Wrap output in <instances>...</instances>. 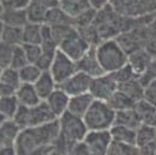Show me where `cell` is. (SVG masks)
<instances>
[{"label": "cell", "instance_id": "cell-1", "mask_svg": "<svg viewBox=\"0 0 156 155\" xmlns=\"http://www.w3.org/2000/svg\"><path fill=\"white\" fill-rule=\"evenodd\" d=\"M60 137V121L58 118L39 127H29L22 129L17 141L16 149L18 155H30L37 148L47 144H55Z\"/></svg>", "mask_w": 156, "mask_h": 155}, {"label": "cell", "instance_id": "cell-2", "mask_svg": "<svg viewBox=\"0 0 156 155\" xmlns=\"http://www.w3.org/2000/svg\"><path fill=\"white\" fill-rule=\"evenodd\" d=\"M97 55L105 73H113L128 63L129 56L115 38L105 39L97 47Z\"/></svg>", "mask_w": 156, "mask_h": 155}, {"label": "cell", "instance_id": "cell-3", "mask_svg": "<svg viewBox=\"0 0 156 155\" xmlns=\"http://www.w3.org/2000/svg\"><path fill=\"white\" fill-rule=\"evenodd\" d=\"M60 121V140L72 149L76 143L82 142L88 134V128L83 117L75 116L70 112H65L58 118Z\"/></svg>", "mask_w": 156, "mask_h": 155}, {"label": "cell", "instance_id": "cell-4", "mask_svg": "<svg viewBox=\"0 0 156 155\" xmlns=\"http://www.w3.org/2000/svg\"><path fill=\"white\" fill-rule=\"evenodd\" d=\"M116 111L104 100L94 99L87 114L83 116L88 130H110L115 124Z\"/></svg>", "mask_w": 156, "mask_h": 155}, {"label": "cell", "instance_id": "cell-5", "mask_svg": "<svg viewBox=\"0 0 156 155\" xmlns=\"http://www.w3.org/2000/svg\"><path fill=\"white\" fill-rule=\"evenodd\" d=\"M76 72H78L76 62L62 50L57 49L51 68H50V73L52 74L55 81L57 82V85L62 84L67 79L74 75Z\"/></svg>", "mask_w": 156, "mask_h": 155}, {"label": "cell", "instance_id": "cell-6", "mask_svg": "<svg viewBox=\"0 0 156 155\" xmlns=\"http://www.w3.org/2000/svg\"><path fill=\"white\" fill-rule=\"evenodd\" d=\"M118 90V82L112 73H105L100 77L92 79L90 93L94 99L107 102L112 94Z\"/></svg>", "mask_w": 156, "mask_h": 155}, {"label": "cell", "instance_id": "cell-7", "mask_svg": "<svg viewBox=\"0 0 156 155\" xmlns=\"http://www.w3.org/2000/svg\"><path fill=\"white\" fill-rule=\"evenodd\" d=\"M91 45L82 38V36L79 34L78 29L74 27L73 31L65 38V41L60 44L58 49L67 54L70 59H73L75 62L79 61L86 52L90 50Z\"/></svg>", "mask_w": 156, "mask_h": 155}, {"label": "cell", "instance_id": "cell-8", "mask_svg": "<svg viewBox=\"0 0 156 155\" xmlns=\"http://www.w3.org/2000/svg\"><path fill=\"white\" fill-rule=\"evenodd\" d=\"M83 142L92 155H106L112 142V135L110 130H90Z\"/></svg>", "mask_w": 156, "mask_h": 155}, {"label": "cell", "instance_id": "cell-9", "mask_svg": "<svg viewBox=\"0 0 156 155\" xmlns=\"http://www.w3.org/2000/svg\"><path fill=\"white\" fill-rule=\"evenodd\" d=\"M92 79L93 78L90 77L88 74L78 70L74 75H72L69 79H67L62 84L57 85V87H60L61 90L65 91L69 97L79 96V94H83V93L90 92Z\"/></svg>", "mask_w": 156, "mask_h": 155}, {"label": "cell", "instance_id": "cell-10", "mask_svg": "<svg viewBox=\"0 0 156 155\" xmlns=\"http://www.w3.org/2000/svg\"><path fill=\"white\" fill-rule=\"evenodd\" d=\"M22 80L19 75V70L9 67L6 69H1L0 74V97L5 96H16L17 91L22 86Z\"/></svg>", "mask_w": 156, "mask_h": 155}, {"label": "cell", "instance_id": "cell-11", "mask_svg": "<svg viewBox=\"0 0 156 155\" xmlns=\"http://www.w3.org/2000/svg\"><path fill=\"white\" fill-rule=\"evenodd\" d=\"M56 116L50 109L47 100H42L39 104L31 106L29 111V127H39L56 121Z\"/></svg>", "mask_w": 156, "mask_h": 155}, {"label": "cell", "instance_id": "cell-12", "mask_svg": "<svg viewBox=\"0 0 156 155\" xmlns=\"http://www.w3.org/2000/svg\"><path fill=\"white\" fill-rule=\"evenodd\" d=\"M76 67H78L79 72H83L92 78L100 77L105 74L104 69L99 62L98 55H97V47H91L90 50L79 61H76Z\"/></svg>", "mask_w": 156, "mask_h": 155}, {"label": "cell", "instance_id": "cell-13", "mask_svg": "<svg viewBox=\"0 0 156 155\" xmlns=\"http://www.w3.org/2000/svg\"><path fill=\"white\" fill-rule=\"evenodd\" d=\"M20 131L22 128L13 119L0 122V147L14 146Z\"/></svg>", "mask_w": 156, "mask_h": 155}, {"label": "cell", "instance_id": "cell-14", "mask_svg": "<svg viewBox=\"0 0 156 155\" xmlns=\"http://www.w3.org/2000/svg\"><path fill=\"white\" fill-rule=\"evenodd\" d=\"M94 102V97L90 92L79 94V96H73L69 99V105H68V112L75 115L79 117H83L87 111L90 110L91 105Z\"/></svg>", "mask_w": 156, "mask_h": 155}, {"label": "cell", "instance_id": "cell-15", "mask_svg": "<svg viewBox=\"0 0 156 155\" xmlns=\"http://www.w3.org/2000/svg\"><path fill=\"white\" fill-rule=\"evenodd\" d=\"M153 55L148 52L147 49H138L136 52L129 55V60L128 63L131 66V68L133 69V72L136 73V75L140 78L144 73V70L148 68L149 63L153 60Z\"/></svg>", "mask_w": 156, "mask_h": 155}, {"label": "cell", "instance_id": "cell-16", "mask_svg": "<svg viewBox=\"0 0 156 155\" xmlns=\"http://www.w3.org/2000/svg\"><path fill=\"white\" fill-rule=\"evenodd\" d=\"M34 85H35L36 91H37L39 98L42 100H47L51 96L52 92L57 88V82L55 81L50 70L42 72L41 77L38 78V80Z\"/></svg>", "mask_w": 156, "mask_h": 155}, {"label": "cell", "instance_id": "cell-17", "mask_svg": "<svg viewBox=\"0 0 156 155\" xmlns=\"http://www.w3.org/2000/svg\"><path fill=\"white\" fill-rule=\"evenodd\" d=\"M69 99H70V97L66 93L65 91L61 90L60 87H57L51 93V96L47 99V103L49 104L52 112L60 118L65 112L68 111Z\"/></svg>", "mask_w": 156, "mask_h": 155}, {"label": "cell", "instance_id": "cell-18", "mask_svg": "<svg viewBox=\"0 0 156 155\" xmlns=\"http://www.w3.org/2000/svg\"><path fill=\"white\" fill-rule=\"evenodd\" d=\"M27 23L26 10L1 9V24L13 27H24Z\"/></svg>", "mask_w": 156, "mask_h": 155}, {"label": "cell", "instance_id": "cell-19", "mask_svg": "<svg viewBox=\"0 0 156 155\" xmlns=\"http://www.w3.org/2000/svg\"><path fill=\"white\" fill-rule=\"evenodd\" d=\"M16 96L20 105H25L29 107L35 106L42 102L34 84H22L19 90L17 91Z\"/></svg>", "mask_w": 156, "mask_h": 155}, {"label": "cell", "instance_id": "cell-20", "mask_svg": "<svg viewBox=\"0 0 156 155\" xmlns=\"http://www.w3.org/2000/svg\"><path fill=\"white\" fill-rule=\"evenodd\" d=\"M135 110L137 111L138 116L141 118L142 124L156 127V105L143 98L136 103Z\"/></svg>", "mask_w": 156, "mask_h": 155}, {"label": "cell", "instance_id": "cell-21", "mask_svg": "<svg viewBox=\"0 0 156 155\" xmlns=\"http://www.w3.org/2000/svg\"><path fill=\"white\" fill-rule=\"evenodd\" d=\"M115 124L116 125H124L129 127L131 129L137 130L141 125V118L138 116L137 111L133 109H128V110H122L116 112V118H115ZM113 124V125H115Z\"/></svg>", "mask_w": 156, "mask_h": 155}, {"label": "cell", "instance_id": "cell-22", "mask_svg": "<svg viewBox=\"0 0 156 155\" xmlns=\"http://www.w3.org/2000/svg\"><path fill=\"white\" fill-rule=\"evenodd\" d=\"M118 90L125 93L128 97H130L136 103L144 98V86L142 85V82L140 81L138 78H135V79L129 80L126 82L119 84Z\"/></svg>", "mask_w": 156, "mask_h": 155}, {"label": "cell", "instance_id": "cell-23", "mask_svg": "<svg viewBox=\"0 0 156 155\" xmlns=\"http://www.w3.org/2000/svg\"><path fill=\"white\" fill-rule=\"evenodd\" d=\"M19 102L17 96H5L0 97V122L6 119H13L18 107Z\"/></svg>", "mask_w": 156, "mask_h": 155}, {"label": "cell", "instance_id": "cell-24", "mask_svg": "<svg viewBox=\"0 0 156 155\" xmlns=\"http://www.w3.org/2000/svg\"><path fill=\"white\" fill-rule=\"evenodd\" d=\"M112 140L120 143H128V144H136L137 139V130L131 129L129 127L124 125H113L111 129Z\"/></svg>", "mask_w": 156, "mask_h": 155}, {"label": "cell", "instance_id": "cell-25", "mask_svg": "<svg viewBox=\"0 0 156 155\" xmlns=\"http://www.w3.org/2000/svg\"><path fill=\"white\" fill-rule=\"evenodd\" d=\"M60 7L72 18H75L91 9L92 5L90 0H60Z\"/></svg>", "mask_w": 156, "mask_h": 155}, {"label": "cell", "instance_id": "cell-26", "mask_svg": "<svg viewBox=\"0 0 156 155\" xmlns=\"http://www.w3.org/2000/svg\"><path fill=\"white\" fill-rule=\"evenodd\" d=\"M45 24L50 26L74 25V18H72L69 14H67L60 6H56L48 11L47 17H45Z\"/></svg>", "mask_w": 156, "mask_h": 155}, {"label": "cell", "instance_id": "cell-27", "mask_svg": "<svg viewBox=\"0 0 156 155\" xmlns=\"http://www.w3.org/2000/svg\"><path fill=\"white\" fill-rule=\"evenodd\" d=\"M1 43L12 47L23 44V27H13L1 24Z\"/></svg>", "mask_w": 156, "mask_h": 155}, {"label": "cell", "instance_id": "cell-28", "mask_svg": "<svg viewBox=\"0 0 156 155\" xmlns=\"http://www.w3.org/2000/svg\"><path fill=\"white\" fill-rule=\"evenodd\" d=\"M107 103L110 104V106L117 112V111H122V110H128V109H133L136 102L132 100L130 97H128L125 93H123L122 91L117 90L112 97L107 100Z\"/></svg>", "mask_w": 156, "mask_h": 155}, {"label": "cell", "instance_id": "cell-29", "mask_svg": "<svg viewBox=\"0 0 156 155\" xmlns=\"http://www.w3.org/2000/svg\"><path fill=\"white\" fill-rule=\"evenodd\" d=\"M42 43V24L27 23L23 27V44H41Z\"/></svg>", "mask_w": 156, "mask_h": 155}, {"label": "cell", "instance_id": "cell-30", "mask_svg": "<svg viewBox=\"0 0 156 155\" xmlns=\"http://www.w3.org/2000/svg\"><path fill=\"white\" fill-rule=\"evenodd\" d=\"M106 155H142L141 148L137 144H128L113 141L110 144Z\"/></svg>", "mask_w": 156, "mask_h": 155}, {"label": "cell", "instance_id": "cell-31", "mask_svg": "<svg viewBox=\"0 0 156 155\" xmlns=\"http://www.w3.org/2000/svg\"><path fill=\"white\" fill-rule=\"evenodd\" d=\"M144 49L156 57V17L143 29Z\"/></svg>", "mask_w": 156, "mask_h": 155}, {"label": "cell", "instance_id": "cell-32", "mask_svg": "<svg viewBox=\"0 0 156 155\" xmlns=\"http://www.w3.org/2000/svg\"><path fill=\"white\" fill-rule=\"evenodd\" d=\"M49 10L45 7L41 6L38 4L30 1L29 6L26 7V14H27V20L30 23H36V24H44L45 23V17Z\"/></svg>", "mask_w": 156, "mask_h": 155}, {"label": "cell", "instance_id": "cell-33", "mask_svg": "<svg viewBox=\"0 0 156 155\" xmlns=\"http://www.w3.org/2000/svg\"><path fill=\"white\" fill-rule=\"evenodd\" d=\"M76 29H78L79 34L82 36V38L91 47H98L103 42V38H101L99 31L97 30V27L94 26V24L85 26V27H76Z\"/></svg>", "mask_w": 156, "mask_h": 155}, {"label": "cell", "instance_id": "cell-34", "mask_svg": "<svg viewBox=\"0 0 156 155\" xmlns=\"http://www.w3.org/2000/svg\"><path fill=\"white\" fill-rule=\"evenodd\" d=\"M156 141V129L153 125H147L142 124L137 129V139H136V144L138 147H142L144 144H148L150 142Z\"/></svg>", "mask_w": 156, "mask_h": 155}, {"label": "cell", "instance_id": "cell-35", "mask_svg": "<svg viewBox=\"0 0 156 155\" xmlns=\"http://www.w3.org/2000/svg\"><path fill=\"white\" fill-rule=\"evenodd\" d=\"M42 69L37 65L29 63L19 69V75L23 84H35L42 74Z\"/></svg>", "mask_w": 156, "mask_h": 155}, {"label": "cell", "instance_id": "cell-36", "mask_svg": "<svg viewBox=\"0 0 156 155\" xmlns=\"http://www.w3.org/2000/svg\"><path fill=\"white\" fill-rule=\"evenodd\" d=\"M26 65H29V60L26 56L25 49L23 47V44L20 45H16L13 49V57L12 62H11V67L14 69H20L23 67H25Z\"/></svg>", "mask_w": 156, "mask_h": 155}, {"label": "cell", "instance_id": "cell-37", "mask_svg": "<svg viewBox=\"0 0 156 155\" xmlns=\"http://www.w3.org/2000/svg\"><path fill=\"white\" fill-rule=\"evenodd\" d=\"M97 12H98V10L91 7L87 11L79 14L78 17L74 18V26L75 27H85V26L92 25L97 17Z\"/></svg>", "mask_w": 156, "mask_h": 155}, {"label": "cell", "instance_id": "cell-38", "mask_svg": "<svg viewBox=\"0 0 156 155\" xmlns=\"http://www.w3.org/2000/svg\"><path fill=\"white\" fill-rule=\"evenodd\" d=\"M112 74H113L115 79L117 80L118 85H119V84H123V82H126V81H129V80H132V79H135V78H138L129 63H126L124 67H122V68H119L118 70L113 72Z\"/></svg>", "mask_w": 156, "mask_h": 155}, {"label": "cell", "instance_id": "cell-39", "mask_svg": "<svg viewBox=\"0 0 156 155\" xmlns=\"http://www.w3.org/2000/svg\"><path fill=\"white\" fill-rule=\"evenodd\" d=\"M13 49H14V47H12V45L1 43V45H0V66H1V69H6V68L11 67Z\"/></svg>", "mask_w": 156, "mask_h": 155}, {"label": "cell", "instance_id": "cell-40", "mask_svg": "<svg viewBox=\"0 0 156 155\" xmlns=\"http://www.w3.org/2000/svg\"><path fill=\"white\" fill-rule=\"evenodd\" d=\"M75 26L74 25H55L51 26L52 37L55 39L56 44L60 47V44L65 41V38L73 31Z\"/></svg>", "mask_w": 156, "mask_h": 155}, {"label": "cell", "instance_id": "cell-41", "mask_svg": "<svg viewBox=\"0 0 156 155\" xmlns=\"http://www.w3.org/2000/svg\"><path fill=\"white\" fill-rule=\"evenodd\" d=\"M23 47H24V49H25L29 63L37 65L38 60L41 59V56H42V54H43L42 45H41V44H23Z\"/></svg>", "mask_w": 156, "mask_h": 155}, {"label": "cell", "instance_id": "cell-42", "mask_svg": "<svg viewBox=\"0 0 156 155\" xmlns=\"http://www.w3.org/2000/svg\"><path fill=\"white\" fill-rule=\"evenodd\" d=\"M29 111H30V107L25 106V105H19L16 115L13 117V121L22 128V129H25L29 128Z\"/></svg>", "mask_w": 156, "mask_h": 155}, {"label": "cell", "instance_id": "cell-43", "mask_svg": "<svg viewBox=\"0 0 156 155\" xmlns=\"http://www.w3.org/2000/svg\"><path fill=\"white\" fill-rule=\"evenodd\" d=\"M138 79H140V81L142 82V85H143L144 87H145L149 82H151L153 80H155L156 79V57H153V60H151V62L149 63L148 68L144 70V73L138 78Z\"/></svg>", "mask_w": 156, "mask_h": 155}, {"label": "cell", "instance_id": "cell-44", "mask_svg": "<svg viewBox=\"0 0 156 155\" xmlns=\"http://www.w3.org/2000/svg\"><path fill=\"white\" fill-rule=\"evenodd\" d=\"M31 0H0L1 9L9 10H26Z\"/></svg>", "mask_w": 156, "mask_h": 155}, {"label": "cell", "instance_id": "cell-45", "mask_svg": "<svg viewBox=\"0 0 156 155\" xmlns=\"http://www.w3.org/2000/svg\"><path fill=\"white\" fill-rule=\"evenodd\" d=\"M55 54L56 52H43L41 59L37 62V66L44 72V70H50L51 65L54 62V59H55Z\"/></svg>", "mask_w": 156, "mask_h": 155}, {"label": "cell", "instance_id": "cell-46", "mask_svg": "<svg viewBox=\"0 0 156 155\" xmlns=\"http://www.w3.org/2000/svg\"><path fill=\"white\" fill-rule=\"evenodd\" d=\"M144 99L156 105V79L144 87Z\"/></svg>", "mask_w": 156, "mask_h": 155}, {"label": "cell", "instance_id": "cell-47", "mask_svg": "<svg viewBox=\"0 0 156 155\" xmlns=\"http://www.w3.org/2000/svg\"><path fill=\"white\" fill-rule=\"evenodd\" d=\"M69 155H92V153L90 152L88 147L86 146V143L82 141V142H79L72 147Z\"/></svg>", "mask_w": 156, "mask_h": 155}, {"label": "cell", "instance_id": "cell-48", "mask_svg": "<svg viewBox=\"0 0 156 155\" xmlns=\"http://www.w3.org/2000/svg\"><path fill=\"white\" fill-rule=\"evenodd\" d=\"M36 4H38L41 6L45 7L47 10H50V9H54L56 6H60V0H31Z\"/></svg>", "mask_w": 156, "mask_h": 155}, {"label": "cell", "instance_id": "cell-49", "mask_svg": "<svg viewBox=\"0 0 156 155\" xmlns=\"http://www.w3.org/2000/svg\"><path fill=\"white\" fill-rule=\"evenodd\" d=\"M140 148H141V154L142 155H154L156 150V141L144 144Z\"/></svg>", "mask_w": 156, "mask_h": 155}, {"label": "cell", "instance_id": "cell-50", "mask_svg": "<svg viewBox=\"0 0 156 155\" xmlns=\"http://www.w3.org/2000/svg\"><path fill=\"white\" fill-rule=\"evenodd\" d=\"M0 155H18L16 146H4L0 147Z\"/></svg>", "mask_w": 156, "mask_h": 155}, {"label": "cell", "instance_id": "cell-51", "mask_svg": "<svg viewBox=\"0 0 156 155\" xmlns=\"http://www.w3.org/2000/svg\"><path fill=\"white\" fill-rule=\"evenodd\" d=\"M92 7L95 9V10H100L105 7L107 4H110V0H90Z\"/></svg>", "mask_w": 156, "mask_h": 155}, {"label": "cell", "instance_id": "cell-52", "mask_svg": "<svg viewBox=\"0 0 156 155\" xmlns=\"http://www.w3.org/2000/svg\"><path fill=\"white\" fill-rule=\"evenodd\" d=\"M154 155H156V150H155V154H154Z\"/></svg>", "mask_w": 156, "mask_h": 155}, {"label": "cell", "instance_id": "cell-53", "mask_svg": "<svg viewBox=\"0 0 156 155\" xmlns=\"http://www.w3.org/2000/svg\"><path fill=\"white\" fill-rule=\"evenodd\" d=\"M155 129H156V127H155Z\"/></svg>", "mask_w": 156, "mask_h": 155}]
</instances>
